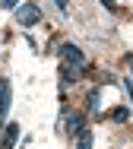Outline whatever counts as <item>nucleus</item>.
I'll list each match as a JSON object with an SVG mask.
<instances>
[{"mask_svg": "<svg viewBox=\"0 0 133 149\" xmlns=\"http://www.w3.org/2000/svg\"><path fill=\"white\" fill-rule=\"evenodd\" d=\"M16 22L22 26V29H32L41 22V10L35 6V3H22V6H16Z\"/></svg>", "mask_w": 133, "mask_h": 149, "instance_id": "f257e3e1", "label": "nucleus"}, {"mask_svg": "<svg viewBox=\"0 0 133 149\" xmlns=\"http://www.w3.org/2000/svg\"><path fill=\"white\" fill-rule=\"evenodd\" d=\"M60 60H64L66 67H76V70H82V67H86V54H82L76 45H70V41L60 45Z\"/></svg>", "mask_w": 133, "mask_h": 149, "instance_id": "f03ea898", "label": "nucleus"}, {"mask_svg": "<svg viewBox=\"0 0 133 149\" xmlns=\"http://www.w3.org/2000/svg\"><path fill=\"white\" fill-rule=\"evenodd\" d=\"M16 143H19V124L10 120V124L3 127V133H0V149H13Z\"/></svg>", "mask_w": 133, "mask_h": 149, "instance_id": "7ed1b4c3", "label": "nucleus"}, {"mask_svg": "<svg viewBox=\"0 0 133 149\" xmlns=\"http://www.w3.org/2000/svg\"><path fill=\"white\" fill-rule=\"evenodd\" d=\"M60 124H64V130H66V133H73V136H76V133L86 127L82 114H73V111H64V114H60Z\"/></svg>", "mask_w": 133, "mask_h": 149, "instance_id": "20e7f679", "label": "nucleus"}, {"mask_svg": "<svg viewBox=\"0 0 133 149\" xmlns=\"http://www.w3.org/2000/svg\"><path fill=\"white\" fill-rule=\"evenodd\" d=\"M79 76H82V73H79L76 67H66V63L60 67V83H64V86H70V83H76Z\"/></svg>", "mask_w": 133, "mask_h": 149, "instance_id": "39448f33", "label": "nucleus"}, {"mask_svg": "<svg viewBox=\"0 0 133 149\" xmlns=\"http://www.w3.org/2000/svg\"><path fill=\"white\" fill-rule=\"evenodd\" d=\"M76 149H92V130L89 127H82L76 133Z\"/></svg>", "mask_w": 133, "mask_h": 149, "instance_id": "423d86ee", "label": "nucleus"}, {"mask_svg": "<svg viewBox=\"0 0 133 149\" xmlns=\"http://www.w3.org/2000/svg\"><path fill=\"white\" fill-rule=\"evenodd\" d=\"M86 108H89L92 114H98V111H101V92H98V89H92V92H89V98H86Z\"/></svg>", "mask_w": 133, "mask_h": 149, "instance_id": "0eeeda50", "label": "nucleus"}, {"mask_svg": "<svg viewBox=\"0 0 133 149\" xmlns=\"http://www.w3.org/2000/svg\"><path fill=\"white\" fill-rule=\"evenodd\" d=\"M108 118L114 120V124H124V120L130 118V111H127V108H114V111H111V114H108Z\"/></svg>", "mask_w": 133, "mask_h": 149, "instance_id": "6e6552de", "label": "nucleus"}, {"mask_svg": "<svg viewBox=\"0 0 133 149\" xmlns=\"http://www.w3.org/2000/svg\"><path fill=\"white\" fill-rule=\"evenodd\" d=\"M101 6H105V10H111V13H114V10H117V3H114V0H98Z\"/></svg>", "mask_w": 133, "mask_h": 149, "instance_id": "1a4fd4ad", "label": "nucleus"}, {"mask_svg": "<svg viewBox=\"0 0 133 149\" xmlns=\"http://www.w3.org/2000/svg\"><path fill=\"white\" fill-rule=\"evenodd\" d=\"M16 3L19 0H0V6H6V10H16Z\"/></svg>", "mask_w": 133, "mask_h": 149, "instance_id": "9d476101", "label": "nucleus"}, {"mask_svg": "<svg viewBox=\"0 0 133 149\" xmlns=\"http://www.w3.org/2000/svg\"><path fill=\"white\" fill-rule=\"evenodd\" d=\"M54 3L60 6V13H66V10H70V0H54Z\"/></svg>", "mask_w": 133, "mask_h": 149, "instance_id": "9b49d317", "label": "nucleus"}, {"mask_svg": "<svg viewBox=\"0 0 133 149\" xmlns=\"http://www.w3.org/2000/svg\"><path fill=\"white\" fill-rule=\"evenodd\" d=\"M127 67H130V83H133V54H127Z\"/></svg>", "mask_w": 133, "mask_h": 149, "instance_id": "f8f14e48", "label": "nucleus"}, {"mask_svg": "<svg viewBox=\"0 0 133 149\" xmlns=\"http://www.w3.org/2000/svg\"><path fill=\"white\" fill-rule=\"evenodd\" d=\"M127 92H130V102H133V83H127Z\"/></svg>", "mask_w": 133, "mask_h": 149, "instance_id": "ddd939ff", "label": "nucleus"}]
</instances>
